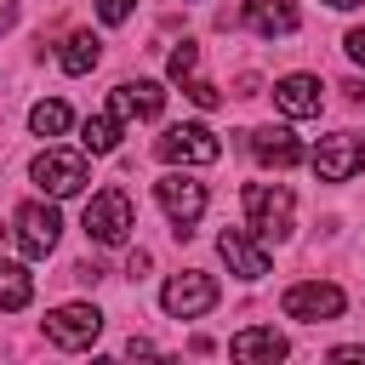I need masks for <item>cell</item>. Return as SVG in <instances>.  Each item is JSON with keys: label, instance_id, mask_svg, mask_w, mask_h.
<instances>
[{"label": "cell", "instance_id": "cell-1", "mask_svg": "<svg viewBox=\"0 0 365 365\" xmlns=\"http://www.w3.org/2000/svg\"><path fill=\"white\" fill-rule=\"evenodd\" d=\"M245 217H251V234L257 240H285L291 234V217H297V200L285 182H251L245 188Z\"/></svg>", "mask_w": 365, "mask_h": 365}, {"label": "cell", "instance_id": "cell-2", "mask_svg": "<svg viewBox=\"0 0 365 365\" xmlns=\"http://www.w3.org/2000/svg\"><path fill=\"white\" fill-rule=\"evenodd\" d=\"M131 228H137V211H131V194L125 188H97L86 200V234L97 245H125Z\"/></svg>", "mask_w": 365, "mask_h": 365}, {"label": "cell", "instance_id": "cell-3", "mask_svg": "<svg viewBox=\"0 0 365 365\" xmlns=\"http://www.w3.org/2000/svg\"><path fill=\"white\" fill-rule=\"evenodd\" d=\"M29 177L40 182V194H51V200H68V194H80V188L91 182V165H86V154H68V148H46V154H34Z\"/></svg>", "mask_w": 365, "mask_h": 365}, {"label": "cell", "instance_id": "cell-4", "mask_svg": "<svg viewBox=\"0 0 365 365\" xmlns=\"http://www.w3.org/2000/svg\"><path fill=\"white\" fill-rule=\"evenodd\" d=\"M154 194H160V211L177 222V234L188 240L194 234V222L205 217V182H194V177H182V171H165L160 182H154Z\"/></svg>", "mask_w": 365, "mask_h": 365}, {"label": "cell", "instance_id": "cell-5", "mask_svg": "<svg viewBox=\"0 0 365 365\" xmlns=\"http://www.w3.org/2000/svg\"><path fill=\"white\" fill-rule=\"evenodd\" d=\"M160 308H165L171 319H200L205 308H217V279H211V274H200V268H182V274H171V279H165Z\"/></svg>", "mask_w": 365, "mask_h": 365}, {"label": "cell", "instance_id": "cell-6", "mask_svg": "<svg viewBox=\"0 0 365 365\" xmlns=\"http://www.w3.org/2000/svg\"><path fill=\"white\" fill-rule=\"evenodd\" d=\"M308 165H314L319 182H348V177L365 165V137H354V131H331V137H319V148L308 154Z\"/></svg>", "mask_w": 365, "mask_h": 365}, {"label": "cell", "instance_id": "cell-7", "mask_svg": "<svg viewBox=\"0 0 365 365\" xmlns=\"http://www.w3.org/2000/svg\"><path fill=\"white\" fill-rule=\"evenodd\" d=\"M11 234H17V251H23V257H46V251L57 245V234H63V217H57V205L29 200V205H17Z\"/></svg>", "mask_w": 365, "mask_h": 365}, {"label": "cell", "instance_id": "cell-8", "mask_svg": "<svg viewBox=\"0 0 365 365\" xmlns=\"http://www.w3.org/2000/svg\"><path fill=\"white\" fill-rule=\"evenodd\" d=\"M279 308L291 314V319H336L342 308H348V297H342V285H331V279H302V285H291L285 297H279Z\"/></svg>", "mask_w": 365, "mask_h": 365}, {"label": "cell", "instance_id": "cell-9", "mask_svg": "<svg viewBox=\"0 0 365 365\" xmlns=\"http://www.w3.org/2000/svg\"><path fill=\"white\" fill-rule=\"evenodd\" d=\"M154 148H160V160H171V165H211V160L222 154V143H217L211 125H171Z\"/></svg>", "mask_w": 365, "mask_h": 365}, {"label": "cell", "instance_id": "cell-10", "mask_svg": "<svg viewBox=\"0 0 365 365\" xmlns=\"http://www.w3.org/2000/svg\"><path fill=\"white\" fill-rule=\"evenodd\" d=\"M97 331H103V314H97L91 302H63V308L46 314V336H51L57 348H91Z\"/></svg>", "mask_w": 365, "mask_h": 365}, {"label": "cell", "instance_id": "cell-11", "mask_svg": "<svg viewBox=\"0 0 365 365\" xmlns=\"http://www.w3.org/2000/svg\"><path fill=\"white\" fill-rule=\"evenodd\" d=\"M108 108H114L120 120H154V114L165 108V91H160L154 80H120V86L108 91Z\"/></svg>", "mask_w": 365, "mask_h": 365}, {"label": "cell", "instance_id": "cell-12", "mask_svg": "<svg viewBox=\"0 0 365 365\" xmlns=\"http://www.w3.org/2000/svg\"><path fill=\"white\" fill-rule=\"evenodd\" d=\"M217 251H222V262H228L240 279H262V274H268V251H262L251 234H240V228H222V234H217Z\"/></svg>", "mask_w": 365, "mask_h": 365}, {"label": "cell", "instance_id": "cell-13", "mask_svg": "<svg viewBox=\"0 0 365 365\" xmlns=\"http://www.w3.org/2000/svg\"><path fill=\"white\" fill-rule=\"evenodd\" d=\"M228 354L245 359V365H274V359H285V336L274 325H251V331H234Z\"/></svg>", "mask_w": 365, "mask_h": 365}, {"label": "cell", "instance_id": "cell-14", "mask_svg": "<svg viewBox=\"0 0 365 365\" xmlns=\"http://www.w3.org/2000/svg\"><path fill=\"white\" fill-rule=\"evenodd\" d=\"M262 165H274V171H285V165H297L302 160V143L285 131V125H262V131H251V143H245Z\"/></svg>", "mask_w": 365, "mask_h": 365}, {"label": "cell", "instance_id": "cell-15", "mask_svg": "<svg viewBox=\"0 0 365 365\" xmlns=\"http://www.w3.org/2000/svg\"><path fill=\"white\" fill-rule=\"evenodd\" d=\"M274 103H279L291 120H308V114H319L325 97H319V80H314V74H285V80L274 86Z\"/></svg>", "mask_w": 365, "mask_h": 365}, {"label": "cell", "instance_id": "cell-16", "mask_svg": "<svg viewBox=\"0 0 365 365\" xmlns=\"http://www.w3.org/2000/svg\"><path fill=\"white\" fill-rule=\"evenodd\" d=\"M245 23L262 40H279V34H297V6L291 0H245Z\"/></svg>", "mask_w": 365, "mask_h": 365}, {"label": "cell", "instance_id": "cell-17", "mask_svg": "<svg viewBox=\"0 0 365 365\" xmlns=\"http://www.w3.org/2000/svg\"><path fill=\"white\" fill-rule=\"evenodd\" d=\"M34 297V279L23 262H0V314H23Z\"/></svg>", "mask_w": 365, "mask_h": 365}, {"label": "cell", "instance_id": "cell-18", "mask_svg": "<svg viewBox=\"0 0 365 365\" xmlns=\"http://www.w3.org/2000/svg\"><path fill=\"white\" fill-rule=\"evenodd\" d=\"M114 143H120V114L108 108V114H91L86 125H80V148L86 154H114Z\"/></svg>", "mask_w": 365, "mask_h": 365}, {"label": "cell", "instance_id": "cell-19", "mask_svg": "<svg viewBox=\"0 0 365 365\" xmlns=\"http://www.w3.org/2000/svg\"><path fill=\"white\" fill-rule=\"evenodd\" d=\"M97 57H103V40H97V34H86V29H80V34H68V40H63V68H68V74L97 68Z\"/></svg>", "mask_w": 365, "mask_h": 365}, {"label": "cell", "instance_id": "cell-20", "mask_svg": "<svg viewBox=\"0 0 365 365\" xmlns=\"http://www.w3.org/2000/svg\"><path fill=\"white\" fill-rule=\"evenodd\" d=\"M29 125H34L40 137H63V131L74 125V114H68V103L46 97V103H34V108H29Z\"/></svg>", "mask_w": 365, "mask_h": 365}, {"label": "cell", "instance_id": "cell-21", "mask_svg": "<svg viewBox=\"0 0 365 365\" xmlns=\"http://www.w3.org/2000/svg\"><path fill=\"white\" fill-rule=\"evenodd\" d=\"M194 68H200V46H194V40H182V46H177V51H171V80H177V86H182V80H188V74H194Z\"/></svg>", "mask_w": 365, "mask_h": 365}, {"label": "cell", "instance_id": "cell-22", "mask_svg": "<svg viewBox=\"0 0 365 365\" xmlns=\"http://www.w3.org/2000/svg\"><path fill=\"white\" fill-rule=\"evenodd\" d=\"M131 6H137V0H97V17H103V23H125Z\"/></svg>", "mask_w": 365, "mask_h": 365}, {"label": "cell", "instance_id": "cell-23", "mask_svg": "<svg viewBox=\"0 0 365 365\" xmlns=\"http://www.w3.org/2000/svg\"><path fill=\"white\" fill-rule=\"evenodd\" d=\"M342 46H348V57L365 68V29H348V40H342Z\"/></svg>", "mask_w": 365, "mask_h": 365}, {"label": "cell", "instance_id": "cell-24", "mask_svg": "<svg viewBox=\"0 0 365 365\" xmlns=\"http://www.w3.org/2000/svg\"><path fill=\"white\" fill-rule=\"evenodd\" d=\"M125 274H131V279H143V274H148V251H131V262H125Z\"/></svg>", "mask_w": 365, "mask_h": 365}, {"label": "cell", "instance_id": "cell-25", "mask_svg": "<svg viewBox=\"0 0 365 365\" xmlns=\"http://www.w3.org/2000/svg\"><path fill=\"white\" fill-rule=\"evenodd\" d=\"M331 359H342V365H365V348H331Z\"/></svg>", "mask_w": 365, "mask_h": 365}, {"label": "cell", "instance_id": "cell-26", "mask_svg": "<svg viewBox=\"0 0 365 365\" xmlns=\"http://www.w3.org/2000/svg\"><path fill=\"white\" fill-rule=\"evenodd\" d=\"M342 91H348V103H354V108H365V80H348Z\"/></svg>", "mask_w": 365, "mask_h": 365}, {"label": "cell", "instance_id": "cell-27", "mask_svg": "<svg viewBox=\"0 0 365 365\" xmlns=\"http://www.w3.org/2000/svg\"><path fill=\"white\" fill-rule=\"evenodd\" d=\"M11 23H17V0H0V34H6Z\"/></svg>", "mask_w": 365, "mask_h": 365}, {"label": "cell", "instance_id": "cell-28", "mask_svg": "<svg viewBox=\"0 0 365 365\" xmlns=\"http://www.w3.org/2000/svg\"><path fill=\"white\" fill-rule=\"evenodd\" d=\"M325 6H336V11H354V6H365V0H325Z\"/></svg>", "mask_w": 365, "mask_h": 365}]
</instances>
